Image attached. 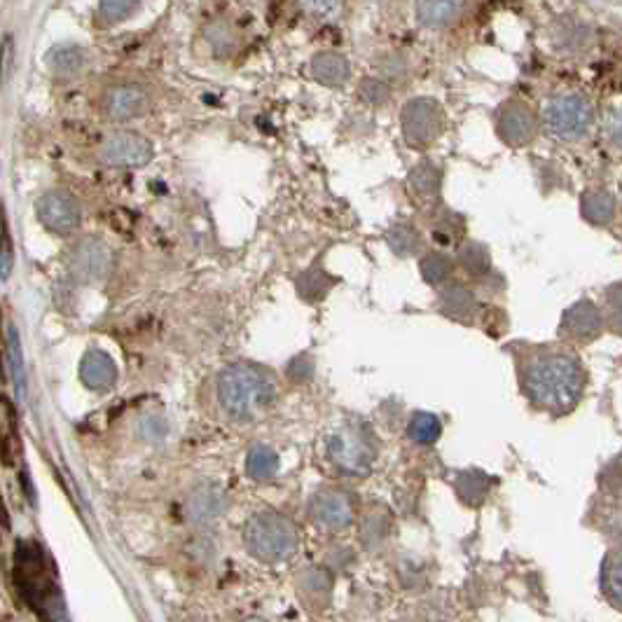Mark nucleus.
<instances>
[{
  "instance_id": "f257e3e1",
  "label": "nucleus",
  "mask_w": 622,
  "mask_h": 622,
  "mask_svg": "<svg viewBox=\"0 0 622 622\" xmlns=\"http://www.w3.org/2000/svg\"><path fill=\"white\" fill-rule=\"evenodd\" d=\"M517 370L524 396L543 412L569 414L585 393V368L571 349L531 347Z\"/></svg>"
},
{
  "instance_id": "f03ea898",
  "label": "nucleus",
  "mask_w": 622,
  "mask_h": 622,
  "mask_svg": "<svg viewBox=\"0 0 622 622\" xmlns=\"http://www.w3.org/2000/svg\"><path fill=\"white\" fill-rule=\"evenodd\" d=\"M15 587L24 604L43 622H68V611L54 580L50 559L36 541L15 548Z\"/></svg>"
},
{
  "instance_id": "7ed1b4c3",
  "label": "nucleus",
  "mask_w": 622,
  "mask_h": 622,
  "mask_svg": "<svg viewBox=\"0 0 622 622\" xmlns=\"http://www.w3.org/2000/svg\"><path fill=\"white\" fill-rule=\"evenodd\" d=\"M216 391L227 417L248 421L274 403L276 379L260 365L230 363L218 372Z\"/></svg>"
},
{
  "instance_id": "20e7f679",
  "label": "nucleus",
  "mask_w": 622,
  "mask_h": 622,
  "mask_svg": "<svg viewBox=\"0 0 622 622\" xmlns=\"http://www.w3.org/2000/svg\"><path fill=\"white\" fill-rule=\"evenodd\" d=\"M244 545L255 559L265 564L286 562L297 552L300 531L290 517L276 510H260L244 524Z\"/></svg>"
},
{
  "instance_id": "39448f33",
  "label": "nucleus",
  "mask_w": 622,
  "mask_h": 622,
  "mask_svg": "<svg viewBox=\"0 0 622 622\" xmlns=\"http://www.w3.org/2000/svg\"><path fill=\"white\" fill-rule=\"evenodd\" d=\"M326 454L344 475H368L379 454V442L363 421H347L328 435Z\"/></svg>"
},
{
  "instance_id": "423d86ee",
  "label": "nucleus",
  "mask_w": 622,
  "mask_h": 622,
  "mask_svg": "<svg viewBox=\"0 0 622 622\" xmlns=\"http://www.w3.org/2000/svg\"><path fill=\"white\" fill-rule=\"evenodd\" d=\"M543 124L562 141H578L594 127V108L587 96L578 92H557L545 99L541 110Z\"/></svg>"
},
{
  "instance_id": "0eeeda50",
  "label": "nucleus",
  "mask_w": 622,
  "mask_h": 622,
  "mask_svg": "<svg viewBox=\"0 0 622 622\" xmlns=\"http://www.w3.org/2000/svg\"><path fill=\"white\" fill-rule=\"evenodd\" d=\"M445 124V108L431 96L410 99L400 110V131H403L405 143L414 150L431 148L445 131Z\"/></svg>"
},
{
  "instance_id": "6e6552de",
  "label": "nucleus",
  "mask_w": 622,
  "mask_h": 622,
  "mask_svg": "<svg viewBox=\"0 0 622 622\" xmlns=\"http://www.w3.org/2000/svg\"><path fill=\"white\" fill-rule=\"evenodd\" d=\"M309 517L316 527L330 534L349 529L356 517L354 496L342 487H323L311 496Z\"/></svg>"
},
{
  "instance_id": "1a4fd4ad",
  "label": "nucleus",
  "mask_w": 622,
  "mask_h": 622,
  "mask_svg": "<svg viewBox=\"0 0 622 622\" xmlns=\"http://www.w3.org/2000/svg\"><path fill=\"white\" fill-rule=\"evenodd\" d=\"M496 134L510 148H524L538 134L536 110L522 99H510L501 103L496 113Z\"/></svg>"
},
{
  "instance_id": "9d476101",
  "label": "nucleus",
  "mask_w": 622,
  "mask_h": 622,
  "mask_svg": "<svg viewBox=\"0 0 622 622\" xmlns=\"http://www.w3.org/2000/svg\"><path fill=\"white\" fill-rule=\"evenodd\" d=\"M113 253L101 239L87 237L78 241L68 253V272L78 283H101L110 274Z\"/></svg>"
},
{
  "instance_id": "9b49d317",
  "label": "nucleus",
  "mask_w": 622,
  "mask_h": 622,
  "mask_svg": "<svg viewBox=\"0 0 622 622\" xmlns=\"http://www.w3.org/2000/svg\"><path fill=\"white\" fill-rule=\"evenodd\" d=\"M604 328V311L592 300L573 302L562 314V321H559V335L573 344H580V347L597 342L604 335Z\"/></svg>"
},
{
  "instance_id": "f8f14e48",
  "label": "nucleus",
  "mask_w": 622,
  "mask_h": 622,
  "mask_svg": "<svg viewBox=\"0 0 622 622\" xmlns=\"http://www.w3.org/2000/svg\"><path fill=\"white\" fill-rule=\"evenodd\" d=\"M103 164L120 169H141L152 160V143L136 131H117L101 143Z\"/></svg>"
},
{
  "instance_id": "ddd939ff",
  "label": "nucleus",
  "mask_w": 622,
  "mask_h": 622,
  "mask_svg": "<svg viewBox=\"0 0 622 622\" xmlns=\"http://www.w3.org/2000/svg\"><path fill=\"white\" fill-rule=\"evenodd\" d=\"M38 220L54 234H71L80 227L82 211L78 199L66 190H47L36 202Z\"/></svg>"
},
{
  "instance_id": "4468645a",
  "label": "nucleus",
  "mask_w": 622,
  "mask_h": 622,
  "mask_svg": "<svg viewBox=\"0 0 622 622\" xmlns=\"http://www.w3.org/2000/svg\"><path fill=\"white\" fill-rule=\"evenodd\" d=\"M150 94L136 82H120L103 94V113L113 122H129L148 113Z\"/></svg>"
},
{
  "instance_id": "2eb2a0df",
  "label": "nucleus",
  "mask_w": 622,
  "mask_h": 622,
  "mask_svg": "<svg viewBox=\"0 0 622 622\" xmlns=\"http://www.w3.org/2000/svg\"><path fill=\"white\" fill-rule=\"evenodd\" d=\"M227 510L225 487L218 482H199L185 496V515L197 527H209L218 522Z\"/></svg>"
},
{
  "instance_id": "dca6fc26",
  "label": "nucleus",
  "mask_w": 622,
  "mask_h": 622,
  "mask_svg": "<svg viewBox=\"0 0 622 622\" xmlns=\"http://www.w3.org/2000/svg\"><path fill=\"white\" fill-rule=\"evenodd\" d=\"M438 311L442 316H447L449 321L471 326L480 316V300L475 290L468 288L466 283L452 281L445 288H440Z\"/></svg>"
},
{
  "instance_id": "f3484780",
  "label": "nucleus",
  "mask_w": 622,
  "mask_h": 622,
  "mask_svg": "<svg viewBox=\"0 0 622 622\" xmlns=\"http://www.w3.org/2000/svg\"><path fill=\"white\" fill-rule=\"evenodd\" d=\"M550 38H552V45H555L559 52L576 54V52H583L585 47H590L594 31H592V26L587 24L585 19H580L578 15H564L552 24Z\"/></svg>"
},
{
  "instance_id": "a211bd4d",
  "label": "nucleus",
  "mask_w": 622,
  "mask_h": 622,
  "mask_svg": "<svg viewBox=\"0 0 622 622\" xmlns=\"http://www.w3.org/2000/svg\"><path fill=\"white\" fill-rule=\"evenodd\" d=\"M80 379L89 391H110L117 382V365L106 351L89 349L80 361Z\"/></svg>"
},
{
  "instance_id": "6ab92c4d",
  "label": "nucleus",
  "mask_w": 622,
  "mask_h": 622,
  "mask_svg": "<svg viewBox=\"0 0 622 622\" xmlns=\"http://www.w3.org/2000/svg\"><path fill=\"white\" fill-rule=\"evenodd\" d=\"M297 594L311 611H323L333 597V576L323 566H309L297 576Z\"/></svg>"
},
{
  "instance_id": "aec40b11",
  "label": "nucleus",
  "mask_w": 622,
  "mask_h": 622,
  "mask_svg": "<svg viewBox=\"0 0 622 622\" xmlns=\"http://www.w3.org/2000/svg\"><path fill=\"white\" fill-rule=\"evenodd\" d=\"M407 190L421 206H435V202H440L442 169L431 160L414 164L410 174H407Z\"/></svg>"
},
{
  "instance_id": "412c9836",
  "label": "nucleus",
  "mask_w": 622,
  "mask_h": 622,
  "mask_svg": "<svg viewBox=\"0 0 622 622\" xmlns=\"http://www.w3.org/2000/svg\"><path fill=\"white\" fill-rule=\"evenodd\" d=\"M311 78L326 87H342L351 78L349 59L340 52H319L309 64Z\"/></svg>"
},
{
  "instance_id": "4be33fe9",
  "label": "nucleus",
  "mask_w": 622,
  "mask_h": 622,
  "mask_svg": "<svg viewBox=\"0 0 622 622\" xmlns=\"http://www.w3.org/2000/svg\"><path fill=\"white\" fill-rule=\"evenodd\" d=\"M615 213H618V202L608 190L590 188L580 195V216L585 218V223L606 227L615 220Z\"/></svg>"
},
{
  "instance_id": "5701e85b",
  "label": "nucleus",
  "mask_w": 622,
  "mask_h": 622,
  "mask_svg": "<svg viewBox=\"0 0 622 622\" xmlns=\"http://www.w3.org/2000/svg\"><path fill=\"white\" fill-rule=\"evenodd\" d=\"M454 492L459 496L461 503L466 506H482L485 499L492 492V478L487 473L471 468V471H461L454 478Z\"/></svg>"
},
{
  "instance_id": "b1692460",
  "label": "nucleus",
  "mask_w": 622,
  "mask_h": 622,
  "mask_svg": "<svg viewBox=\"0 0 622 622\" xmlns=\"http://www.w3.org/2000/svg\"><path fill=\"white\" fill-rule=\"evenodd\" d=\"M389 534H391L389 510L382 506H372L365 510V515L361 517V527H358V536H361L365 548L368 550L382 548Z\"/></svg>"
},
{
  "instance_id": "393cba45",
  "label": "nucleus",
  "mask_w": 622,
  "mask_h": 622,
  "mask_svg": "<svg viewBox=\"0 0 622 622\" xmlns=\"http://www.w3.org/2000/svg\"><path fill=\"white\" fill-rule=\"evenodd\" d=\"M386 244L398 258H414L424 248V237H421L417 225H412L410 220H396L389 227V232H386Z\"/></svg>"
},
{
  "instance_id": "a878e982",
  "label": "nucleus",
  "mask_w": 622,
  "mask_h": 622,
  "mask_svg": "<svg viewBox=\"0 0 622 622\" xmlns=\"http://www.w3.org/2000/svg\"><path fill=\"white\" fill-rule=\"evenodd\" d=\"M456 265H459L468 276L480 281L492 272V253H489V248L482 244V241L468 239L459 244V251H456Z\"/></svg>"
},
{
  "instance_id": "bb28decb",
  "label": "nucleus",
  "mask_w": 622,
  "mask_h": 622,
  "mask_svg": "<svg viewBox=\"0 0 622 622\" xmlns=\"http://www.w3.org/2000/svg\"><path fill=\"white\" fill-rule=\"evenodd\" d=\"M335 283L337 279L333 274H328L321 265H314V267H309L307 272H302L300 276H297L295 288H297V295H300L304 302L316 304V302L326 300V295L335 288Z\"/></svg>"
},
{
  "instance_id": "cd10ccee",
  "label": "nucleus",
  "mask_w": 622,
  "mask_h": 622,
  "mask_svg": "<svg viewBox=\"0 0 622 622\" xmlns=\"http://www.w3.org/2000/svg\"><path fill=\"white\" fill-rule=\"evenodd\" d=\"M47 68L59 78L80 75L87 64V52L78 45H57L47 52Z\"/></svg>"
},
{
  "instance_id": "c85d7f7f",
  "label": "nucleus",
  "mask_w": 622,
  "mask_h": 622,
  "mask_svg": "<svg viewBox=\"0 0 622 622\" xmlns=\"http://www.w3.org/2000/svg\"><path fill=\"white\" fill-rule=\"evenodd\" d=\"M463 234H466V220H463L461 213L440 209L431 218V237L438 246L461 244Z\"/></svg>"
},
{
  "instance_id": "c756f323",
  "label": "nucleus",
  "mask_w": 622,
  "mask_h": 622,
  "mask_svg": "<svg viewBox=\"0 0 622 622\" xmlns=\"http://www.w3.org/2000/svg\"><path fill=\"white\" fill-rule=\"evenodd\" d=\"M463 10L461 3H445V0H431V3L414 5V17L426 29H445L459 17Z\"/></svg>"
},
{
  "instance_id": "7c9ffc66",
  "label": "nucleus",
  "mask_w": 622,
  "mask_h": 622,
  "mask_svg": "<svg viewBox=\"0 0 622 622\" xmlns=\"http://www.w3.org/2000/svg\"><path fill=\"white\" fill-rule=\"evenodd\" d=\"M419 269H421V276H424V281L428 283V286L445 288L447 283H452V279H454L456 262L442 251H428V253H424V258H421Z\"/></svg>"
},
{
  "instance_id": "2f4dec72",
  "label": "nucleus",
  "mask_w": 622,
  "mask_h": 622,
  "mask_svg": "<svg viewBox=\"0 0 622 622\" xmlns=\"http://www.w3.org/2000/svg\"><path fill=\"white\" fill-rule=\"evenodd\" d=\"M279 454L269 445H253L246 456V473L255 482H267L279 473Z\"/></svg>"
},
{
  "instance_id": "473e14b6",
  "label": "nucleus",
  "mask_w": 622,
  "mask_h": 622,
  "mask_svg": "<svg viewBox=\"0 0 622 622\" xmlns=\"http://www.w3.org/2000/svg\"><path fill=\"white\" fill-rule=\"evenodd\" d=\"M601 590L615 608L622 611V550L608 552L601 566Z\"/></svg>"
},
{
  "instance_id": "72a5a7b5",
  "label": "nucleus",
  "mask_w": 622,
  "mask_h": 622,
  "mask_svg": "<svg viewBox=\"0 0 622 622\" xmlns=\"http://www.w3.org/2000/svg\"><path fill=\"white\" fill-rule=\"evenodd\" d=\"M407 435L414 445H433L442 435V421L433 412L417 410L407 421Z\"/></svg>"
},
{
  "instance_id": "f704fd0d",
  "label": "nucleus",
  "mask_w": 622,
  "mask_h": 622,
  "mask_svg": "<svg viewBox=\"0 0 622 622\" xmlns=\"http://www.w3.org/2000/svg\"><path fill=\"white\" fill-rule=\"evenodd\" d=\"M8 358H10V372L12 382H15V393L22 400L26 396V363H24V351H22V337L15 323L8 326Z\"/></svg>"
},
{
  "instance_id": "c9c22d12",
  "label": "nucleus",
  "mask_w": 622,
  "mask_h": 622,
  "mask_svg": "<svg viewBox=\"0 0 622 622\" xmlns=\"http://www.w3.org/2000/svg\"><path fill=\"white\" fill-rule=\"evenodd\" d=\"M138 10V3H129V0H103L96 8V19L101 26H117L134 15Z\"/></svg>"
},
{
  "instance_id": "e433bc0d",
  "label": "nucleus",
  "mask_w": 622,
  "mask_h": 622,
  "mask_svg": "<svg viewBox=\"0 0 622 622\" xmlns=\"http://www.w3.org/2000/svg\"><path fill=\"white\" fill-rule=\"evenodd\" d=\"M604 321L615 335L622 337V281L613 283L604 293Z\"/></svg>"
},
{
  "instance_id": "4c0bfd02",
  "label": "nucleus",
  "mask_w": 622,
  "mask_h": 622,
  "mask_svg": "<svg viewBox=\"0 0 622 622\" xmlns=\"http://www.w3.org/2000/svg\"><path fill=\"white\" fill-rule=\"evenodd\" d=\"M12 269H15V244H12L10 227L3 218V225H0V281H10Z\"/></svg>"
},
{
  "instance_id": "58836bf2",
  "label": "nucleus",
  "mask_w": 622,
  "mask_h": 622,
  "mask_svg": "<svg viewBox=\"0 0 622 622\" xmlns=\"http://www.w3.org/2000/svg\"><path fill=\"white\" fill-rule=\"evenodd\" d=\"M358 96H361L365 103H370V106H384V103L389 101L391 89L382 78H365L361 80V85H358Z\"/></svg>"
},
{
  "instance_id": "ea45409f",
  "label": "nucleus",
  "mask_w": 622,
  "mask_h": 622,
  "mask_svg": "<svg viewBox=\"0 0 622 622\" xmlns=\"http://www.w3.org/2000/svg\"><path fill=\"white\" fill-rule=\"evenodd\" d=\"M138 433H141L145 440L160 442L167 438L169 424L164 421L162 414H145V417L138 421Z\"/></svg>"
},
{
  "instance_id": "a19ab883",
  "label": "nucleus",
  "mask_w": 622,
  "mask_h": 622,
  "mask_svg": "<svg viewBox=\"0 0 622 622\" xmlns=\"http://www.w3.org/2000/svg\"><path fill=\"white\" fill-rule=\"evenodd\" d=\"M204 33H206V40L213 45V50H216V54H220V57H223V54H230V50L234 47V38H232V31L227 29L225 24H220V22L209 24Z\"/></svg>"
},
{
  "instance_id": "79ce46f5",
  "label": "nucleus",
  "mask_w": 622,
  "mask_h": 622,
  "mask_svg": "<svg viewBox=\"0 0 622 622\" xmlns=\"http://www.w3.org/2000/svg\"><path fill=\"white\" fill-rule=\"evenodd\" d=\"M286 375H288L290 382H297V384L309 382V379L314 377V358H311L309 354L295 356L293 361L288 363Z\"/></svg>"
},
{
  "instance_id": "37998d69",
  "label": "nucleus",
  "mask_w": 622,
  "mask_h": 622,
  "mask_svg": "<svg viewBox=\"0 0 622 622\" xmlns=\"http://www.w3.org/2000/svg\"><path fill=\"white\" fill-rule=\"evenodd\" d=\"M12 61H15V40H12V36H5L3 43H0V85L8 82Z\"/></svg>"
},
{
  "instance_id": "c03bdc74",
  "label": "nucleus",
  "mask_w": 622,
  "mask_h": 622,
  "mask_svg": "<svg viewBox=\"0 0 622 622\" xmlns=\"http://www.w3.org/2000/svg\"><path fill=\"white\" fill-rule=\"evenodd\" d=\"M601 529L608 536L622 538V506H608L606 513L601 515Z\"/></svg>"
},
{
  "instance_id": "a18cd8bd",
  "label": "nucleus",
  "mask_w": 622,
  "mask_h": 622,
  "mask_svg": "<svg viewBox=\"0 0 622 622\" xmlns=\"http://www.w3.org/2000/svg\"><path fill=\"white\" fill-rule=\"evenodd\" d=\"M382 71L384 75H389V78H405L410 66H407L405 57H400V54H389V57L382 61Z\"/></svg>"
},
{
  "instance_id": "49530a36",
  "label": "nucleus",
  "mask_w": 622,
  "mask_h": 622,
  "mask_svg": "<svg viewBox=\"0 0 622 622\" xmlns=\"http://www.w3.org/2000/svg\"><path fill=\"white\" fill-rule=\"evenodd\" d=\"M606 136L615 148H622V106H618L606 122Z\"/></svg>"
},
{
  "instance_id": "de8ad7c7",
  "label": "nucleus",
  "mask_w": 622,
  "mask_h": 622,
  "mask_svg": "<svg viewBox=\"0 0 622 622\" xmlns=\"http://www.w3.org/2000/svg\"><path fill=\"white\" fill-rule=\"evenodd\" d=\"M244 622H267V620H262V618H246Z\"/></svg>"
},
{
  "instance_id": "09e8293b",
  "label": "nucleus",
  "mask_w": 622,
  "mask_h": 622,
  "mask_svg": "<svg viewBox=\"0 0 622 622\" xmlns=\"http://www.w3.org/2000/svg\"><path fill=\"white\" fill-rule=\"evenodd\" d=\"M0 382H3V363H0Z\"/></svg>"
}]
</instances>
